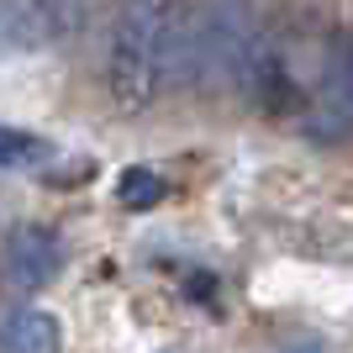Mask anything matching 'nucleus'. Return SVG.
<instances>
[{
  "mask_svg": "<svg viewBox=\"0 0 353 353\" xmlns=\"http://www.w3.org/2000/svg\"><path fill=\"white\" fill-rule=\"evenodd\" d=\"M174 0H121L111 53H105V85L111 101L137 111L159 90L163 63H169V27H174Z\"/></svg>",
  "mask_w": 353,
  "mask_h": 353,
  "instance_id": "1",
  "label": "nucleus"
},
{
  "mask_svg": "<svg viewBox=\"0 0 353 353\" xmlns=\"http://www.w3.org/2000/svg\"><path fill=\"white\" fill-rule=\"evenodd\" d=\"M63 269V243L48 227H16L6 237V280L16 290H43Z\"/></svg>",
  "mask_w": 353,
  "mask_h": 353,
  "instance_id": "2",
  "label": "nucleus"
},
{
  "mask_svg": "<svg viewBox=\"0 0 353 353\" xmlns=\"http://www.w3.org/2000/svg\"><path fill=\"white\" fill-rule=\"evenodd\" d=\"M311 127L327 137L353 132V43H332V53H327L316 105H311Z\"/></svg>",
  "mask_w": 353,
  "mask_h": 353,
  "instance_id": "3",
  "label": "nucleus"
},
{
  "mask_svg": "<svg viewBox=\"0 0 353 353\" xmlns=\"http://www.w3.org/2000/svg\"><path fill=\"white\" fill-rule=\"evenodd\" d=\"M63 27L43 0H0V43L11 53H32V48L59 43Z\"/></svg>",
  "mask_w": 353,
  "mask_h": 353,
  "instance_id": "4",
  "label": "nucleus"
},
{
  "mask_svg": "<svg viewBox=\"0 0 353 353\" xmlns=\"http://www.w3.org/2000/svg\"><path fill=\"white\" fill-rule=\"evenodd\" d=\"M59 343H63L59 316L43 306H11L0 322V348L6 353H59Z\"/></svg>",
  "mask_w": 353,
  "mask_h": 353,
  "instance_id": "5",
  "label": "nucleus"
},
{
  "mask_svg": "<svg viewBox=\"0 0 353 353\" xmlns=\"http://www.w3.org/2000/svg\"><path fill=\"white\" fill-rule=\"evenodd\" d=\"M48 153H53V148H48L43 137H27V132H16V127H6V132H0V163H6V169L48 163Z\"/></svg>",
  "mask_w": 353,
  "mask_h": 353,
  "instance_id": "6",
  "label": "nucleus"
},
{
  "mask_svg": "<svg viewBox=\"0 0 353 353\" xmlns=\"http://www.w3.org/2000/svg\"><path fill=\"white\" fill-rule=\"evenodd\" d=\"M117 195H121V206H159V195H163V179L153 174V169H127V174L117 179Z\"/></svg>",
  "mask_w": 353,
  "mask_h": 353,
  "instance_id": "7",
  "label": "nucleus"
},
{
  "mask_svg": "<svg viewBox=\"0 0 353 353\" xmlns=\"http://www.w3.org/2000/svg\"><path fill=\"white\" fill-rule=\"evenodd\" d=\"M43 6L59 16L63 37H69V32H79V21H85V11H90V0H43Z\"/></svg>",
  "mask_w": 353,
  "mask_h": 353,
  "instance_id": "8",
  "label": "nucleus"
}]
</instances>
